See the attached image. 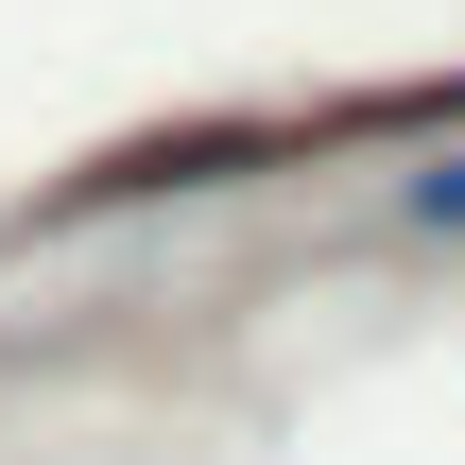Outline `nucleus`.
<instances>
[{"mask_svg": "<svg viewBox=\"0 0 465 465\" xmlns=\"http://www.w3.org/2000/svg\"><path fill=\"white\" fill-rule=\"evenodd\" d=\"M397 224H414V242H465V138H449V155H414V173H397Z\"/></svg>", "mask_w": 465, "mask_h": 465, "instance_id": "obj_1", "label": "nucleus"}]
</instances>
